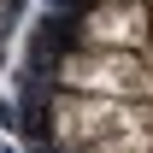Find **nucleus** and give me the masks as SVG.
Segmentation results:
<instances>
[{
  "label": "nucleus",
  "mask_w": 153,
  "mask_h": 153,
  "mask_svg": "<svg viewBox=\"0 0 153 153\" xmlns=\"http://www.w3.org/2000/svg\"><path fill=\"white\" fill-rule=\"evenodd\" d=\"M0 82L18 153H153V0H36Z\"/></svg>",
  "instance_id": "obj_1"
},
{
  "label": "nucleus",
  "mask_w": 153,
  "mask_h": 153,
  "mask_svg": "<svg viewBox=\"0 0 153 153\" xmlns=\"http://www.w3.org/2000/svg\"><path fill=\"white\" fill-rule=\"evenodd\" d=\"M30 6H36V0H0V76H6V65H12V47H18V36H24Z\"/></svg>",
  "instance_id": "obj_2"
}]
</instances>
